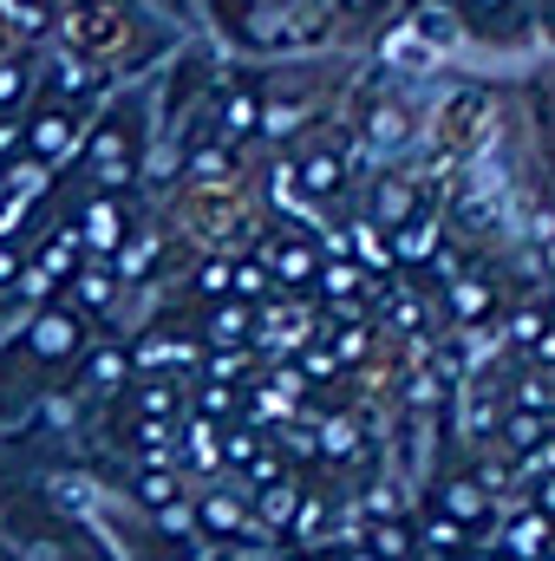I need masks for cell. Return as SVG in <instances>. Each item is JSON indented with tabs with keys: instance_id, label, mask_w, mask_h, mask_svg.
I'll return each instance as SVG.
<instances>
[{
	"instance_id": "obj_6",
	"label": "cell",
	"mask_w": 555,
	"mask_h": 561,
	"mask_svg": "<svg viewBox=\"0 0 555 561\" xmlns=\"http://www.w3.org/2000/svg\"><path fill=\"white\" fill-rule=\"evenodd\" d=\"M249 327H256V313H249V307H223V313H209L203 340H209V346H242V340H256Z\"/></svg>"
},
{
	"instance_id": "obj_22",
	"label": "cell",
	"mask_w": 555,
	"mask_h": 561,
	"mask_svg": "<svg viewBox=\"0 0 555 561\" xmlns=\"http://www.w3.org/2000/svg\"><path fill=\"white\" fill-rule=\"evenodd\" d=\"M503 431H510V444H536L543 437V419H510Z\"/></svg>"
},
{
	"instance_id": "obj_20",
	"label": "cell",
	"mask_w": 555,
	"mask_h": 561,
	"mask_svg": "<svg viewBox=\"0 0 555 561\" xmlns=\"http://www.w3.org/2000/svg\"><path fill=\"white\" fill-rule=\"evenodd\" d=\"M406 131H399V112H373V144L386 150V144H399Z\"/></svg>"
},
{
	"instance_id": "obj_19",
	"label": "cell",
	"mask_w": 555,
	"mask_h": 561,
	"mask_svg": "<svg viewBox=\"0 0 555 561\" xmlns=\"http://www.w3.org/2000/svg\"><path fill=\"white\" fill-rule=\"evenodd\" d=\"M229 287H236V294H269V268H262V262H249V268H236V275H229Z\"/></svg>"
},
{
	"instance_id": "obj_32",
	"label": "cell",
	"mask_w": 555,
	"mask_h": 561,
	"mask_svg": "<svg viewBox=\"0 0 555 561\" xmlns=\"http://www.w3.org/2000/svg\"><path fill=\"white\" fill-rule=\"evenodd\" d=\"M543 561H555V549H550V556H543Z\"/></svg>"
},
{
	"instance_id": "obj_26",
	"label": "cell",
	"mask_w": 555,
	"mask_h": 561,
	"mask_svg": "<svg viewBox=\"0 0 555 561\" xmlns=\"http://www.w3.org/2000/svg\"><path fill=\"white\" fill-rule=\"evenodd\" d=\"M196 287H203V294H223V287H229V268H203Z\"/></svg>"
},
{
	"instance_id": "obj_12",
	"label": "cell",
	"mask_w": 555,
	"mask_h": 561,
	"mask_svg": "<svg viewBox=\"0 0 555 561\" xmlns=\"http://www.w3.org/2000/svg\"><path fill=\"white\" fill-rule=\"evenodd\" d=\"M203 529L236 536V529H242V503H236V496H203Z\"/></svg>"
},
{
	"instance_id": "obj_10",
	"label": "cell",
	"mask_w": 555,
	"mask_h": 561,
	"mask_svg": "<svg viewBox=\"0 0 555 561\" xmlns=\"http://www.w3.org/2000/svg\"><path fill=\"white\" fill-rule=\"evenodd\" d=\"M138 503L144 510H177V477H170V470H144L138 477Z\"/></svg>"
},
{
	"instance_id": "obj_23",
	"label": "cell",
	"mask_w": 555,
	"mask_h": 561,
	"mask_svg": "<svg viewBox=\"0 0 555 561\" xmlns=\"http://www.w3.org/2000/svg\"><path fill=\"white\" fill-rule=\"evenodd\" d=\"M360 268H327V294H353V287H360Z\"/></svg>"
},
{
	"instance_id": "obj_25",
	"label": "cell",
	"mask_w": 555,
	"mask_h": 561,
	"mask_svg": "<svg viewBox=\"0 0 555 561\" xmlns=\"http://www.w3.org/2000/svg\"><path fill=\"white\" fill-rule=\"evenodd\" d=\"M418 33H424V39H451V20H444V13H424Z\"/></svg>"
},
{
	"instance_id": "obj_3",
	"label": "cell",
	"mask_w": 555,
	"mask_h": 561,
	"mask_svg": "<svg viewBox=\"0 0 555 561\" xmlns=\"http://www.w3.org/2000/svg\"><path fill=\"white\" fill-rule=\"evenodd\" d=\"M438 510H444L451 523H464V529H484V523H490V490L471 483V477H457V483H444Z\"/></svg>"
},
{
	"instance_id": "obj_9",
	"label": "cell",
	"mask_w": 555,
	"mask_h": 561,
	"mask_svg": "<svg viewBox=\"0 0 555 561\" xmlns=\"http://www.w3.org/2000/svg\"><path fill=\"white\" fill-rule=\"evenodd\" d=\"M301 183L314 190V196H333L347 176H340V157L333 150H314V157H301Z\"/></svg>"
},
{
	"instance_id": "obj_28",
	"label": "cell",
	"mask_w": 555,
	"mask_h": 561,
	"mask_svg": "<svg viewBox=\"0 0 555 561\" xmlns=\"http://www.w3.org/2000/svg\"><path fill=\"white\" fill-rule=\"evenodd\" d=\"M13 92H20V66H0V105H7Z\"/></svg>"
},
{
	"instance_id": "obj_2",
	"label": "cell",
	"mask_w": 555,
	"mask_h": 561,
	"mask_svg": "<svg viewBox=\"0 0 555 561\" xmlns=\"http://www.w3.org/2000/svg\"><path fill=\"white\" fill-rule=\"evenodd\" d=\"M72 131H79V125H72L66 105H39V112L26 118V150H33V157H59V150L72 144Z\"/></svg>"
},
{
	"instance_id": "obj_29",
	"label": "cell",
	"mask_w": 555,
	"mask_h": 561,
	"mask_svg": "<svg viewBox=\"0 0 555 561\" xmlns=\"http://www.w3.org/2000/svg\"><path fill=\"white\" fill-rule=\"evenodd\" d=\"M340 7H347V13H373L380 0H340Z\"/></svg>"
},
{
	"instance_id": "obj_14",
	"label": "cell",
	"mask_w": 555,
	"mask_h": 561,
	"mask_svg": "<svg viewBox=\"0 0 555 561\" xmlns=\"http://www.w3.org/2000/svg\"><path fill=\"white\" fill-rule=\"evenodd\" d=\"M72 294H79L86 307H112V275H105V268H79V275H72Z\"/></svg>"
},
{
	"instance_id": "obj_18",
	"label": "cell",
	"mask_w": 555,
	"mask_h": 561,
	"mask_svg": "<svg viewBox=\"0 0 555 561\" xmlns=\"http://www.w3.org/2000/svg\"><path fill=\"white\" fill-rule=\"evenodd\" d=\"M373 556H380V561H406V556H412V542H406V529H399V523H386V529H373Z\"/></svg>"
},
{
	"instance_id": "obj_13",
	"label": "cell",
	"mask_w": 555,
	"mask_h": 561,
	"mask_svg": "<svg viewBox=\"0 0 555 561\" xmlns=\"http://www.w3.org/2000/svg\"><path fill=\"white\" fill-rule=\"evenodd\" d=\"M431 242H438V236H431V222H399V236H393V249H399L406 262H424V255H431Z\"/></svg>"
},
{
	"instance_id": "obj_5",
	"label": "cell",
	"mask_w": 555,
	"mask_h": 561,
	"mask_svg": "<svg viewBox=\"0 0 555 561\" xmlns=\"http://www.w3.org/2000/svg\"><path fill=\"white\" fill-rule=\"evenodd\" d=\"M79 236H86L99 255H112V249L125 242V209H118V203H92V209L79 216Z\"/></svg>"
},
{
	"instance_id": "obj_11",
	"label": "cell",
	"mask_w": 555,
	"mask_h": 561,
	"mask_svg": "<svg viewBox=\"0 0 555 561\" xmlns=\"http://www.w3.org/2000/svg\"><path fill=\"white\" fill-rule=\"evenodd\" d=\"M262 125V105H256V92H229V105H223V131H256Z\"/></svg>"
},
{
	"instance_id": "obj_17",
	"label": "cell",
	"mask_w": 555,
	"mask_h": 561,
	"mask_svg": "<svg viewBox=\"0 0 555 561\" xmlns=\"http://www.w3.org/2000/svg\"><path fill=\"white\" fill-rule=\"evenodd\" d=\"M424 542H431V549H438V556H451V549H464V529H457V523H451V516H444V510H438V516H431V523H424Z\"/></svg>"
},
{
	"instance_id": "obj_16",
	"label": "cell",
	"mask_w": 555,
	"mask_h": 561,
	"mask_svg": "<svg viewBox=\"0 0 555 561\" xmlns=\"http://www.w3.org/2000/svg\"><path fill=\"white\" fill-rule=\"evenodd\" d=\"M275 275L287 280V287H301V280L314 275V255H307L301 242H287V249H275Z\"/></svg>"
},
{
	"instance_id": "obj_8",
	"label": "cell",
	"mask_w": 555,
	"mask_h": 561,
	"mask_svg": "<svg viewBox=\"0 0 555 561\" xmlns=\"http://www.w3.org/2000/svg\"><path fill=\"white\" fill-rule=\"evenodd\" d=\"M125 373H132V353L105 346V353L86 366V379H79V386H86V392H118V379H125Z\"/></svg>"
},
{
	"instance_id": "obj_30",
	"label": "cell",
	"mask_w": 555,
	"mask_h": 561,
	"mask_svg": "<svg viewBox=\"0 0 555 561\" xmlns=\"http://www.w3.org/2000/svg\"><path fill=\"white\" fill-rule=\"evenodd\" d=\"M347 561H380L373 549H347Z\"/></svg>"
},
{
	"instance_id": "obj_33",
	"label": "cell",
	"mask_w": 555,
	"mask_h": 561,
	"mask_svg": "<svg viewBox=\"0 0 555 561\" xmlns=\"http://www.w3.org/2000/svg\"><path fill=\"white\" fill-rule=\"evenodd\" d=\"M550 463H555V450H550Z\"/></svg>"
},
{
	"instance_id": "obj_24",
	"label": "cell",
	"mask_w": 555,
	"mask_h": 561,
	"mask_svg": "<svg viewBox=\"0 0 555 561\" xmlns=\"http://www.w3.org/2000/svg\"><path fill=\"white\" fill-rule=\"evenodd\" d=\"M444 561H503L497 549H484V542H464V549H451Z\"/></svg>"
},
{
	"instance_id": "obj_1",
	"label": "cell",
	"mask_w": 555,
	"mask_h": 561,
	"mask_svg": "<svg viewBox=\"0 0 555 561\" xmlns=\"http://www.w3.org/2000/svg\"><path fill=\"white\" fill-rule=\"evenodd\" d=\"M26 346H33L46 366H59V359H72V353L86 346V327H79V313H66V307H39V313L26 320Z\"/></svg>"
},
{
	"instance_id": "obj_4",
	"label": "cell",
	"mask_w": 555,
	"mask_h": 561,
	"mask_svg": "<svg viewBox=\"0 0 555 561\" xmlns=\"http://www.w3.org/2000/svg\"><path fill=\"white\" fill-rule=\"evenodd\" d=\"M550 536H555L550 516H543V510H530V516H523V523L503 536V549H497V556H503V561H543V556L555 549Z\"/></svg>"
},
{
	"instance_id": "obj_21",
	"label": "cell",
	"mask_w": 555,
	"mask_h": 561,
	"mask_svg": "<svg viewBox=\"0 0 555 561\" xmlns=\"http://www.w3.org/2000/svg\"><path fill=\"white\" fill-rule=\"evenodd\" d=\"M484 300H490L484 287H451V307H457V313H484Z\"/></svg>"
},
{
	"instance_id": "obj_15",
	"label": "cell",
	"mask_w": 555,
	"mask_h": 561,
	"mask_svg": "<svg viewBox=\"0 0 555 561\" xmlns=\"http://www.w3.org/2000/svg\"><path fill=\"white\" fill-rule=\"evenodd\" d=\"M294 510H301L294 483H269V490H262V523H294Z\"/></svg>"
},
{
	"instance_id": "obj_31",
	"label": "cell",
	"mask_w": 555,
	"mask_h": 561,
	"mask_svg": "<svg viewBox=\"0 0 555 561\" xmlns=\"http://www.w3.org/2000/svg\"><path fill=\"white\" fill-rule=\"evenodd\" d=\"M471 7H477V13H484V7H503V0H471Z\"/></svg>"
},
{
	"instance_id": "obj_7",
	"label": "cell",
	"mask_w": 555,
	"mask_h": 561,
	"mask_svg": "<svg viewBox=\"0 0 555 561\" xmlns=\"http://www.w3.org/2000/svg\"><path fill=\"white\" fill-rule=\"evenodd\" d=\"M373 216H380L386 229H399V222H412V183H399V176H386V183H380V196H373Z\"/></svg>"
},
{
	"instance_id": "obj_27",
	"label": "cell",
	"mask_w": 555,
	"mask_h": 561,
	"mask_svg": "<svg viewBox=\"0 0 555 561\" xmlns=\"http://www.w3.org/2000/svg\"><path fill=\"white\" fill-rule=\"evenodd\" d=\"M373 510H380V516H399V510H406V503H399V496H393V483H380V496H373Z\"/></svg>"
}]
</instances>
